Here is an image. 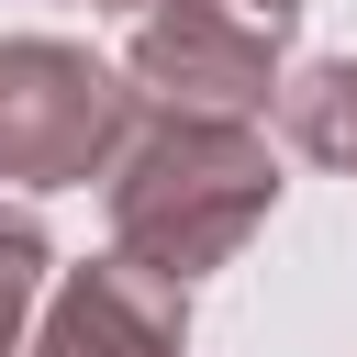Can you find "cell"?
Listing matches in <instances>:
<instances>
[{"instance_id":"cell-4","label":"cell","mask_w":357,"mask_h":357,"mask_svg":"<svg viewBox=\"0 0 357 357\" xmlns=\"http://www.w3.org/2000/svg\"><path fill=\"white\" fill-rule=\"evenodd\" d=\"M22 357H190V279H156L112 245L45 290V324Z\"/></svg>"},{"instance_id":"cell-8","label":"cell","mask_w":357,"mask_h":357,"mask_svg":"<svg viewBox=\"0 0 357 357\" xmlns=\"http://www.w3.org/2000/svg\"><path fill=\"white\" fill-rule=\"evenodd\" d=\"M112 11H178V0H112Z\"/></svg>"},{"instance_id":"cell-3","label":"cell","mask_w":357,"mask_h":357,"mask_svg":"<svg viewBox=\"0 0 357 357\" xmlns=\"http://www.w3.org/2000/svg\"><path fill=\"white\" fill-rule=\"evenodd\" d=\"M123 78L134 100L156 112H223V123H257L279 100V22L257 11H223V0H178V11H134V45H123Z\"/></svg>"},{"instance_id":"cell-1","label":"cell","mask_w":357,"mask_h":357,"mask_svg":"<svg viewBox=\"0 0 357 357\" xmlns=\"http://www.w3.org/2000/svg\"><path fill=\"white\" fill-rule=\"evenodd\" d=\"M112 178V245L156 279H201V268H234L245 234L279 212V156L257 123H223V112H134L123 156L100 167Z\"/></svg>"},{"instance_id":"cell-2","label":"cell","mask_w":357,"mask_h":357,"mask_svg":"<svg viewBox=\"0 0 357 357\" xmlns=\"http://www.w3.org/2000/svg\"><path fill=\"white\" fill-rule=\"evenodd\" d=\"M134 78L89 45H56V33H11L0 45V178L22 190H78L123 156L134 134Z\"/></svg>"},{"instance_id":"cell-6","label":"cell","mask_w":357,"mask_h":357,"mask_svg":"<svg viewBox=\"0 0 357 357\" xmlns=\"http://www.w3.org/2000/svg\"><path fill=\"white\" fill-rule=\"evenodd\" d=\"M45 279H56L45 223H33V212H0V357H22V324H33Z\"/></svg>"},{"instance_id":"cell-5","label":"cell","mask_w":357,"mask_h":357,"mask_svg":"<svg viewBox=\"0 0 357 357\" xmlns=\"http://www.w3.org/2000/svg\"><path fill=\"white\" fill-rule=\"evenodd\" d=\"M279 134H290L312 167L357 178V56H312V67H290V78H279Z\"/></svg>"},{"instance_id":"cell-7","label":"cell","mask_w":357,"mask_h":357,"mask_svg":"<svg viewBox=\"0 0 357 357\" xmlns=\"http://www.w3.org/2000/svg\"><path fill=\"white\" fill-rule=\"evenodd\" d=\"M290 11H301V0H257V22H290Z\"/></svg>"}]
</instances>
